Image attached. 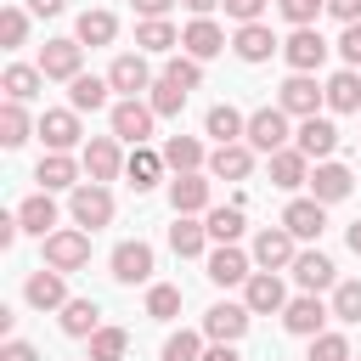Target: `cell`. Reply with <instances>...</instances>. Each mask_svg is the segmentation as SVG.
<instances>
[{
    "label": "cell",
    "instance_id": "obj_7",
    "mask_svg": "<svg viewBox=\"0 0 361 361\" xmlns=\"http://www.w3.org/2000/svg\"><path fill=\"white\" fill-rule=\"evenodd\" d=\"M282 226H288L299 243H316V237L327 231V203H322V197H293V203L282 209Z\"/></svg>",
    "mask_w": 361,
    "mask_h": 361
},
{
    "label": "cell",
    "instance_id": "obj_58",
    "mask_svg": "<svg viewBox=\"0 0 361 361\" xmlns=\"http://www.w3.org/2000/svg\"><path fill=\"white\" fill-rule=\"evenodd\" d=\"M344 237H350V254H361V220H355V226H350Z\"/></svg>",
    "mask_w": 361,
    "mask_h": 361
},
{
    "label": "cell",
    "instance_id": "obj_46",
    "mask_svg": "<svg viewBox=\"0 0 361 361\" xmlns=\"http://www.w3.org/2000/svg\"><path fill=\"white\" fill-rule=\"evenodd\" d=\"M310 361H355V355H350V344L338 333H316L310 338Z\"/></svg>",
    "mask_w": 361,
    "mask_h": 361
},
{
    "label": "cell",
    "instance_id": "obj_23",
    "mask_svg": "<svg viewBox=\"0 0 361 361\" xmlns=\"http://www.w3.org/2000/svg\"><path fill=\"white\" fill-rule=\"evenodd\" d=\"M254 271H248V254L243 248H231V243H220L214 254H209V282H220V288H231V282H248Z\"/></svg>",
    "mask_w": 361,
    "mask_h": 361
},
{
    "label": "cell",
    "instance_id": "obj_19",
    "mask_svg": "<svg viewBox=\"0 0 361 361\" xmlns=\"http://www.w3.org/2000/svg\"><path fill=\"white\" fill-rule=\"evenodd\" d=\"M350 169L344 164H333V158H322L316 169H310V197H322V203H338V197H350Z\"/></svg>",
    "mask_w": 361,
    "mask_h": 361
},
{
    "label": "cell",
    "instance_id": "obj_50",
    "mask_svg": "<svg viewBox=\"0 0 361 361\" xmlns=\"http://www.w3.org/2000/svg\"><path fill=\"white\" fill-rule=\"evenodd\" d=\"M338 56H344V68H361V23H344V34H338Z\"/></svg>",
    "mask_w": 361,
    "mask_h": 361
},
{
    "label": "cell",
    "instance_id": "obj_41",
    "mask_svg": "<svg viewBox=\"0 0 361 361\" xmlns=\"http://www.w3.org/2000/svg\"><path fill=\"white\" fill-rule=\"evenodd\" d=\"M180 107H186V85H175V79H158V85H152V113H158V118H175Z\"/></svg>",
    "mask_w": 361,
    "mask_h": 361
},
{
    "label": "cell",
    "instance_id": "obj_16",
    "mask_svg": "<svg viewBox=\"0 0 361 361\" xmlns=\"http://www.w3.org/2000/svg\"><path fill=\"white\" fill-rule=\"evenodd\" d=\"M107 85H113V90H124V96L152 90V68H147V56H141V51H135V56H118V62L107 68Z\"/></svg>",
    "mask_w": 361,
    "mask_h": 361
},
{
    "label": "cell",
    "instance_id": "obj_8",
    "mask_svg": "<svg viewBox=\"0 0 361 361\" xmlns=\"http://www.w3.org/2000/svg\"><path fill=\"white\" fill-rule=\"evenodd\" d=\"M243 305H248L254 316L288 310V288H282V276H276V271H254V276L243 282Z\"/></svg>",
    "mask_w": 361,
    "mask_h": 361
},
{
    "label": "cell",
    "instance_id": "obj_18",
    "mask_svg": "<svg viewBox=\"0 0 361 361\" xmlns=\"http://www.w3.org/2000/svg\"><path fill=\"white\" fill-rule=\"evenodd\" d=\"M293 141H299V152L305 158H327L333 147H338V130H333V118H299V130H293Z\"/></svg>",
    "mask_w": 361,
    "mask_h": 361
},
{
    "label": "cell",
    "instance_id": "obj_40",
    "mask_svg": "<svg viewBox=\"0 0 361 361\" xmlns=\"http://www.w3.org/2000/svg\"><path fill=\"white\" fill-rule=\"evenodd\" d=\"M147 316H152V322H169V316H180V288H169V282H152V288H147Z\"/></svg>",
    "mask_w": 361,
    "mask_h": 361
},
{
    "label": "cell",
    "instance_id": "obj_45",
    "mask_svg": "<svg viewBox=\"0 0 361 361\" xmlns=\"http://www.w3.org/2000/svg\"><path fill=\"white\" fill-rule=\"evenodd\" d=\"M164 361H203V338L186 333V327L169 333V338H164Z\"/></svg>",
    "mask_w": 361,
    "mask_h": 361
},
{
    "label": "cell",
    "instance_id": "obj_31",
    "mask_svg": "<svg viewBox=\"0 0 361 361\" xmlns=\"http://www.w3.org/2000/svg\"><path fill=\"white\" fill-rule=\"evenodd\" d=\"M17 220H23V231H34V237H51V226H56V203H51V192H34V197H23Z\"/></svg>",
    "mask_w": 361,
    "mask_h": 361
},
{
    "label": "cell",
    "instance_id": "obj_20",
    "mask_svg": "<svg viewBox=\"0 0 361 361\" xmlns=\"http://www.w3.org/2000/svg\"><path fill=\"white\" fill-rule=\"evenodd\" d=\"M293 282H299L305 293H322V288H333V259H327L322 248H305V254H293Z\"/></svg>",
    "mask_w": 361,
    "mask_h": 361
},
{
    "label": "cell",
    "instance_id": "obj_22",
    "mask_svg": "<svg viewBox=\"0 0 361 361\" xmlns=\"http://www.w3.org/2000/svg\"><path fill=\"white\" fill-rule=\"evenodd\" d=\"M113 276L118 282H147L152 276V248L147 243H118L113 248Z\"/></svg>",
    "mask_w": 361,
    "mask_h": 361
},
{
    "label": "cell",
    "instance_id": "obj_47",
    "mask_svg": "<svg viewBox=\"0 0 361 361\" xmlns=\"http://www.w3.org/2000/svg\"><path fill=\"white\" fill-rule=\"evenodd\" d=\"M276 6H282V17H288L293 28H310V23L327 11V0H276Z\"/></svg>",
    "mask_w": 361,
    "mask_h": 361
},
{
    "label": "cell",
    "instance_id": "obj_12",
    "mask_svg": "<svg viewBox=\"0 0 361 361\" xmlns=\"http://www.w3.org/2000/svg\"><path fill=\"white\" fill-rule=\"evenodd\" d=\"M118 169H124V158H118V141H113V135H90V141H85V175L107 186Z\"/></svg>",
    "mask_w": 361,
    "mask_h": 361
},
{
    "label": "cell",
    "instance_id": "obj_42",
    "mask_svg": "<svg viewBox=\"0 0 361 361\" xmlns=\"http://www.w3.org/2000/svg\"><path fill=\"white\" fill-rule=\"evenodd\" d=\"M203 226H209L214 243H237V237H243V209H209Z\"/></svg>",
    "mask_w": 361,
    "mask_h": 361
},
{
    "label": "cell",
    "instance_id": "obj_14",
    "mask_svg": "<svg viewBox=\"0 0 361 361\" xmlns=\"http://www.w3.org/2000/svg\"><path fill=\"white\" fill-rule=\"evenodd\" d=\"M271 186H282V192H299V186H310V158H305L299 147H282V152H271Z\"/></svg>",
    "mask_w": 361,
    "mask_h": 361
},
{
    "label": "cell",
    "instance_id": "obj_26",
    "mask_svg": "<svg viewBox=\"0 0 361 361\" xmlns=\"http://www.w3.org/2000/svg\"><path fill=\"white\" fill-rule=\"evenodd\" d=\"M169 203H175V214H197V209H209V180L192 169V175H175L169 180Z\"/></svg>",
    "mask_w": 361,
    "mask_h": 361
},
{
    "label": "cell",
    "instance_id": "obj_56",
    "mask_svg": "<svg viewBox=\"0 0 361 361\" xmlns=\"http://www.w3.org/2000/svg\"><path fill=\"white\" fill-rule=\"evenodd\" d=\"M28 6H34V11H39V17H56V11H62V6H68V0H28Z\"/></svg>",
    "mask_w": 361,
    "mask_h": 361
},
{
    "label": "cell",
    "instance_id": "obj_13",
    "mask_svg": "<svg viewBox=\"0 0 361 361\" xmlns=\"http://www.w3.org/2000/svg\"><path fill=\"white\" fill-rule=\"evenodd\" d=\"M248 169H254V147H248V141H226V147H214V158H209V175H214V180H248Z\"/></svg>",
    "mask_w": 361,
    "mask_h": 361
},
{
    "label": "cell",
    "instance_id": "obj_51",
    "mask_svg": "<svg viewBox=\"0 0 361 361\" xmlns=\"http://www.w3.org/2000/svg\"><path fill=\"white\" fill-rule=\"evenodd\" d=\"M226 6V17H237V23H259V11H265V0H220Z\"/></svg>",
    "mask_w": 361,
    "mask_h": 361
},
{
    "label": "cell",
    "instance_id": "obj_59",
    "mask_svg": "<svg viewBox=\"0 0 361 361\" xmlns=\"http://www.w3.org/2000/svg\"><path fill=\"white\" fill-rule=\"evenodd\" d=\"M85 361H90V355H85Z\"/></svg>",
    "mask_w": 361,
    "mask_h": 361
},
{
    "label": "cell",
    "instance_id": "obj_52",
    "mask_svg": "<svg viewBox=\"0 0 361 361\" xmlns=\"http://www.w3.org/2000/svg\"><path fill=\"white\" fill-rule=\"evenodd\" d=\"M0 361H39V350H34L28 338H6V350H0Z\"/></svg>",
    "mask_w": 361,
    "mask_h": 361
},
{
    "label": "cell",
    "instance_id": "obj_55",
    "mask_svg": "<svg viewBox=\"0 0 361 361\" xmlns=\"http://www.w3.org/2000/svg\"><path fill=\"white\" fill-rule=\"evenodd\" d=\"M169 6H175V0H135V11H141V17H164Z\"/></svg>",
    "mask_w": 361,
    "mask_h": 361
},
{
    "label": "cell",
    "instance_id": "obj_21",
    "mask_svg": "<svg viewBox=\"0 0 361 361\" xmlns=\"http://www.w3.org/2000/svg\"><path fill=\"white\" fill-rule=\"evenodd\" d=\"M23 293H28V305H34V310H62V305H68V282H62V271H45V265L28 276V288H23Z\"/></svg>",
    "mask_w": 361,
    "mask_h": 361
},
{
    "label": "cell",
    "instance_id": "obj_28",
    "mask_svg": "<svg viewBox=\"0 0 361 361\" xmlns=\"http://www.w3.org/2000/svg\"><path fill=\"white\" fill-rule=\"evenodd\" d=\"M231 45H237V56H243V62H265V56L276 51V34H271L265 23H243Z\"/></svg>",
    "mask_w": 361,
    "mask_h": 361
},
{
    "label": "cell",
    "instance_id": "obj_27",
    "mask_svg": "<svg viewBox=\"0 0 361 361\" xmlns=\"http://www.w3.org/2000/svg\"><path fill=\"white\" fill-rule=\"evenodd\" d=\"M34 180H39L45 192H62V186H79V164H73L68 152H45V158H39V169H34Z\"/></svg>",
    "mask_w": 361,
    "mask_h": 361
},
{
    "label": "cell",
    "instance_id": "obj_11",
    "mask_svg": "<svg viewBox=\"0 0 361 361\" xmlns=\"http://www.w3.org/2000/svg\"><path fill=\"white\" fill-rule=\"evenodd\" d=\"M79 56H85L79 39H45V51H39V73H45V79H79Z\"/></svg>",
    "mask_w": 361,
    "mask_h": 361
},
{
    "label": "cell",
    "instance_id": "obj_24",
    "mask_svg": "<svg viewBox=\"0 0 361 361\" xmlns=\"http://www.w3.org/2000/svg\"><path fill=\"white\" fill-rule=\"evenodd\" d=\"M180 45H186V56H197V62H209V56H220L226 51V34H220V23H209V17H197L186 34H180Z\"/></svg>",
    "mask_w": 361,
    "mask_h": 361
},
{
    "label": "cell",
    "instance_id": "obj_29",
    "mask_svg": "<svg viewBox=\"0 0 361 361\" xmlns=\"http://www.w3.org/2000/svg\"><path fill=\"white\" fill-rule=\"evenodd\" d=\"M203 130H209V135H214V141L226 147V141H243V135H248V118H243V113H237L231 102H220V107H209Z\"/></svg>",
    "mask_w": 361,
    "mask_h": 361
},
{
    "label": "cell",
    "instance_id": "obj_5",
    "mask_svg": "<svg viewBox=\"0 0 361 361\" xmlns=\"http://www.w3.org/2000/svg\"><path fill=\"white\" fill-rule=\"evenodd\" d=\"M282 56H288L293 73H316V68L327 62V39H322L316 28H293V34L282 39Z\"/></svg>",
    "mask_w": 361,
    "mask_h": 361
},
{
    "label": "cell",
    "instance_id": "obj_3",
    "mask_svg": "<svg viewBox=\"0 0 361 361\" xmlns=\"http://www.w3.org/2000/svg\"><path fill=\"white\" fill-rule=\"evenodd\" d=\"M243 141H248L254 152H265V158L282 152V147H288V113H282V107H259V113L248 118V135H243Z\"/></svg>",
    "mask_w": 361,
    "mask_h": 361
},
{
    "label": "cell",
    "instance_id": "obj_54",
    "mask_svg": "<svg viewBox=\"0 0 361 361\" xmlns=\"http://www.w3.org/2000/svg\"><path fill=\"white\" fill-rule=\"evenodd\" d=\"M203 361H243V355H237V344H220V338H214V344L203 350Z\"/></svg>",
    "mask_w": 361,
    "mask_h": 361
},
{
    "label": "cell",
    "instance_id": "obj_44",
    "mask_svg": "<svg viewBox=\"0 0 361 361\" xmlns=\"http://www.w3.org/2000/svg\"><path fill=\"white\" fill-rule=\"evenodd\" d=\"M333 316L338 322H361V276H350V282L333 288Z\"/></svg>",
    "mask_w": 361,
    "mask_h": 361
},
{
    "label": "cell",
    "instance_id": "obj_4",
    "mask_svg": "<svg viewBox=\"0 0 361 361\" xmlns=\"http://www.w3.org/2000/svg\"><path fill=\"white\" fill-rule=\"evenodd\" d=\"M85 259H90V231H85V226L45 237V265H51V271H79Z\"/></svg>",
    "mask_w": 361,
    "mask_h": 361
},
{
    "label": "cell",
    "instance_id": "obj_35",
    "mask_svg": "<svg viewBox=\"0 0 361 361\" xmlns=\"http://www.w3.org/2000/svg\"><path fill=\"white\" fill-rule=\"evenodd\" d=\"M0 85H6V102H34V96H39V85H45V73H39V68H23V62H11Z\"/></svg>",
    "mask_w": 361,
    "mask_h": 361
},
{
    "label": "cell",
    "instance_id": "obj_30",
    "mask_svg": "<svg viewBox=\"0 0 361 361\" xmlns=\"http://www.w3.org/2000/svg\"><path fill=\"white\" fill-rule=\"evenodd\" d=\"M164 164H169L175 175L203 169V141H197V135H169V141H164Z\"/></svg>",
    "mask_w": 361,
    "mask_h": 361
},
{
    "label": "cell",
    "instance_id": "obj_1",
    "mask_svg": "<svg viewBox=\"0 0 361 361\" xmlns=\"http://www.w3.org/2000/svg\"><path fill=\"white\" fill-rule=\"evenodd\" d=\"M68 209H73V226H85V231H102V226L113 220V192H107L102 180H85V186H73Z\"/></svg>",
    "mask_w": 361,
    "mask_h": 361
},
{
    "label": "cell",
    "instance_id": "obj_15",
    "mask_svg": "<svg viewBox=\"0 0 361 361\" xmlns=\"http://www.w3.org/2000/svg\"><path fill=\"white\" fill-rule=\"evenodd\" d=\"M254 265H265V271L293 265V231H288V226H265V231L254 237Z\"/></svg>",
    "mask_w": 361,
    "mask_h": 361
},
{
    "label": "cell",
    "instance_id": "obj_36",
    "mask_svg": "<svg viewBox=\"0 0 361 361\" xmlns=\"http://www.w3.org/2000/svg\"><path fill=\"white\" fill-rule=\"evenodd\" d=\"M327 107H333V113H355V107H361V79H355V68H344V73L327 79Z\"/></svg>",
    "mask_w": 361,
    "mask_h": 361
},
{
    "label": "cell",
    "instance_id": "obj_38",
    "mask_svg": "<svg viewBox=\"0 0 361 361\" xmlns=\"http://www.w3.org/2000/svg\"><path fill=\"white\" fill-rule=\"evenodd\" d=\"M118 34L113 11H79V45H107Z\"/></svg>",
    "mask_w": 361,
    "mask_h": 361
},
{
    "label": "cell",
    "instance_id": "obj_10",
    "mask_svg": "<svg viewBox=\"0 0 361 361\" xmlns=\"http://www.w3.org/2000/svg\"><path fill=\"white\" fill-rule=\"evenodd\" d=\"M327 316H333V310H327L316 293H299V299H288V310H282V327H288V333H299V338H316Z\"/></svg>",
    "mask_w": 361,
    "mask_h": 361
},
{
    "label": "cell",
    "instance_id": "obj_34",
    "mask_svg": "<svg viewBox=\"0 0 361 361\" xmlns=\"http://www.w3.org/2000/svg\"><path fill=\"white\" fill-rule=\"evenodd\" d=\"M203 243H209V226H197L192 214H175V226H169V248H175L180 259H192V254H203Z\"/></svg>",
    "mask_w": 361,
    "mask_h": 361
},
{
    "label": "cell",
    "instance_id": "obj_57",
    "mask_svg": "<svg viewBox=\"0 0 361 361\" xmlns=\"http://www.w3.org/2000/svg\"><path fill=\"white\" fill-rule=\"evenodd\" d=\"M180 6H186V11H192V17H209V11H214V6H220V0H180Z\"/></svg>",
    "mask_w": 361,
    "mask_h": 361
},
{
    "label": "cell",
    "instance_id": "obj_25",
    "mask_svg": "<svg viewBox=\"0 0 361 361\" xmlns=\"http://www.w3.org/2000/svg\"><path fill=\"white\" fill-rule=\"evenodd\" d=\"M107 79H96V73H79V79H68V107L73 113H102L107 107Z\"/></svg>",
    "mask_w": 361,
    "mask_h": 361
},
{
    "label": "cell",
    "instance_id": "obj_43",
    "mask_svg": "<svg viewBox=\"0 0 361 361\" xmlns=\"http://www.w3.org/2000/svg\"><path fill=\"white\" fill-rule=\"evenodd\" d=\"M124 344H130L124 327H96V333H90V361H118Z\"/></svg>",
    "mask_w": 361,
    "mask_h": 361
},
{
    "label": "cell",
    "instance_id": "obj_49",
    "mask_svg": "<svg viewBox=\"0 0 361 361\" xmlns=\"http://www.w3.org/2000/svg\"><path fill=\"white\" fill-rule=\"evenodd\" d=\"M164 79H175V85H186V90H197V85H203V68H197V56H169Z\"/></svg>",
    "mask_w": 361,
    "mask_h": 361
},
{
    "label": "cell",
    "instance_id": "obj_33",
    "mask_svg": "<svg viewBox=\"0 0 361 361\" xmlns=\"http://www.w3.org/2000/svg\"><path fill=\"white\" fill-rule=\"evenodd\" d=\"M124 175H130V186H135V192H147V186L164 175V152H152V147H135V152L124 158Z\"/></svg>",
    "mask_w": 361,
    "mask_h": 361
},
{
    "label": "cell",
    "instance_id": "obj_48",
    "mask_svg": "<svg viewBox=\"0 0 361 361\" xmlns=\"http://www.w3.org/2000/svg\"><path fill=\"white\" fill-rule=\"evenodd\" d=\"M23 34H28V17H23L17 6H6V11H0V45H6V51H17V45H23Z\"/></svg>",
    "mask_w": 361,
    "mask_h": 361
},
{
    "label": "cell",
    "instance_id": "obj_60",
    "mask_svg": "<svg viewBox=\"0 0 361 361\" xmlns=\"http://www.w3.org/2000/svg\"><path fill=\"white\" fill-rule=\"evenodd\" d=\"M355 361H361V355H355Z\"/></svg>",
    "mask_w": 361,
    "mask_h": 361
},
{
    "label": "cell",
    "instance_id": "obj_9",
    "mask_svg": "<svg viewBox=\"0 0 361 361\" xmlns=\"http://www.w3.org/2000/svg\"><path fill=\"white\" fill-rule=\"evenodd\" d=\"M248 316H254L248 305L220 299V305H209V310H203V333H209V338H220V344H237V338L248 333Z\"/></svg>",
    "mask_w": 361,
    "mask_h": 361
},
{
    "label": "cell",
    "instance_id": "obj_17",
    "mask_svg": "<svg viewBox=\"0 0 361 361\" xmlns=\"http://www.w3.org/2000/svg\"><path fill=\"white\" fill-rule=\"evenodd\" d=\"M39 135H45V147H51V152L79 147V113H73V107H51V113L39 118Z\"/></svg>",
    "mask_w": 361,
    "mask_h": 361
},
{
    "label": "cell",
    "instance_id": "obj_39",
    "mask_svg": "<svg viewBox=\"0 0 361 361\" xmlns=\"http://www.w3.org/2000/svg\"><path fill=\"white\" fill-rule=\"evenodd\" d=\"M28 141V113H23V102H6L0 107V147H23Z\"/></svg>",
    "mask_w": 361,
    "mask_h": 361
},
{
    "label": "cell",
    "instance_id": "obj_32",
    "mask_svg": "<svg viewBox=\"0 0 361 361\" xmlns=\"http://www.w3.org/2000/svg\"><path fill=\"white\" fill-rule=\"evenodd\" d=\"M96 327H102L96 299H68V305H62V333H68V338H90Z\"/></svg>",
    "mask_w": 361,
    "mask_h": 361
},
{
    "label": "cell",
    "instance_id": "obj_2",
    "mask_svg": "<svg viewBox=\"0 0 361 361\" xmlns=\"http://www.w3.org/2000/svg\"><path fill=\"white\" fill-rule=\"evenodd\" d=\"M152 102H135V96H124L118 107H113V135L118 141H130V147H147V135H152Z\"/></svg>",
    "mask_w": 361,
    "mask_h": 361
},
{
    "label": "cell",
    "instance_id": "obj_37",
    "mask_svg": "<svg viewBox=\"0 0 361 361\" xmlns=\"http://www.w3.org/2000/svg\"><path fill=\"white\" fill-rule=\"evenodd\" d=\"M135 45H141V51H175V45H180V34L169 28V17H141Z\"/></svg>",
    "mask_w": 361,
    "mask_h": 361
},
{
    "label": "cell",
    "instance_id": "obj_6",
    "mask_svg": "<svg viewBox=\"0 0 361 361\" xmlns=\"http://www.w3.org/2000/svg\"><path fill=\"white\" fill-rule=\"evenodd\" d=\"M322 102H327V85H316L310 73H293V79L276 90V107H282V113H293V118H310Z\"/></svg>",
    "mask_w": 361,
    "mask_h": 361
},
{
    "label": "cell",
    "instance_id": "obj_53",
    "mask_svg": "<svg viewBox=\"0 0 361 361\" xmlns=\"http://www.w3.org/2000/svg\"><path fill=\"white\" fill-rule=\"evenodd\" d=\"M327 11H333L338 23H361V0H327Z\"/></svg>",
    "mask_w": 361,
    "mask_h": 361
}]
</instances>
